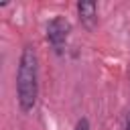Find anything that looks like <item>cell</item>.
<instances>
[{
  "mask_svg": "<svg viewBox=\"0 0 130 130\" xmlns=\"http://www.w3.org/2000/svg\"><path fill=\"white\" fill-rule=\"evenodd\" d=\"M39 98V59L32 47H24L16 71V100L22 112H32Z\"/></svg>",
  "mask_w": 130,
  "mask_h": 130,
  "instance_id": "obj_1",
  "label": "cell"
},
{
  "mask_svg": "<svg viewBox=\"0 0 130 130\" xmlns=\"http://www.w3.org/2000/svg\"><path fill=\"white\" fill-rule=\"evenodd\" d=\"M69 30H71V26L63 16H55V18L49 20V24H47V41L51 43V47L55 51H61V47L65 45V41L69 37Z\"/></svg>",
  "mask_w": 130,
  "mask_h": 130,
  "instance_id": "obj_2",
  "label": "cell"
},
{
  "mask_svg": "<svg viewBox=\"0 0 130 130\" xmlns=\"http://www.w3.org/2000/svg\"><path fill=\"white\" fill-rule=\"evenodd\" d=\"M77 14L79 20L85 28H93V24L98 22V4L95 2H79L77 4Z\"/></svg>",
  "mask_w": 130,
  "mask_h": 130,
  "instance_id": "obj_3",
  "label": "cell"
},
{
  "mask_svg": "<svg viewBox=\"0 0 130 130\" xmlns=\"http://www.w3.org/2000/svg\"><path fill=\"white\" fill-rule=\"evenodd\" d=\"M124 130H130V110H128V114L124 118Z\"/></svg>",
  "mask_w": 130,
  "mask_h": 130,
  "instance_id": "obj_5",
  "label": "cell"
},
{
  "mask_svg": "<svg viewBox=\"0 0 130 130\" xmlns=\"http://www.w3.org/2000/svg\"><path fill=\"white\" fill-rule=\"evenodd\" d=\"M75 130H89V120H87V118H81V120H77V124H75Z\"/></svg>",
  "mask_w": 130,
  "mask_h": 130,
  "instance_id": "obj_4",
  "label": "cell"
}]
</instances>
